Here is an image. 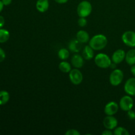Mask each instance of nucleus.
<instances>
[{
    "instance_id": "obj_1",
    "label": "nucleus",
    "mask_w": 135,
    "mask_h": 135,
    "mask_svg": "<svg viewBox=\"0 0 135 135\" xmlns=\"http://www.w3.org/2000/svg\"><path fill=\"white\" fill-rule=\"evenodd\" d=\"M108 44V39L104 34H96L89 41V46L94 50H102Z\"/></svg>"
},
{
    "instance_id": "obj_2",
    "label": "nucleus",
    "mask_w": 135,
    "mask_h": 135,
    "mask_svg": "<svg viewBox=\"0 0 135 135\" xmlns=\"http://www.w3.org/2000/svg\"><path fill=\"white\" fill-rule=\"evenodd\" d=\"M92 6L89 1L84 0L80 2L78 5L76 12L79 17H87L91 14Z\"/></svg>"
},
{
    "instance_id": "obj_3",
    "label": "nucleus",
    "mask_w": 135,
    "mask_h": 135,
    "mask_svg": "<svg viewBox=\"0 0 135 135\" xmlns=\"http://www.w3.org/2000/svg\"><path fill=\"white\" fill-rule=\"evenodd\" d=\"M95 64L102 69L109 68L112 61L108 55L103 53L98 54L94 58Z\"/></svg>"
},
{
    "instance_id": "obj_4",
    "label": "nucleus",
    "mask_w": 135,
    "mask_h": 135,
    "mask_svg": "<svg viewBox=\"0 0 135 135\" xmlns=\"http://www.w3.org/2000/svg\"><path fill=\"white\" fill-rule=\"evenodd\" d=\"M124 75L121 70L115 69L109 75V83L113 86H119L123 80Z\"/></svg>"
},
{
    "instance_id": "obj_5",
    "label": "nucleus",
    "mask_w": 135,
    "mask_h": 135,
    "mask_svg": "<svg viewBox=\"0 0 135 135\" xmlns=\"http://www.w3.org/2000/svg\"><path fill=\"white\" fill-rule=\"evenodd\" d=\"M119 108L124 112H128L133 109L134 105V100L129 95L123 96L119 101Z\"/></svg>"
},
{
    "instance_id": "obj_6",
    "label": "nucleus",
    "mask_w": 135,
    "mask_h": 135,
    "mask_svg": "<svg viewBox=\"0 0 135 135\" xmlns=\"http://www.w3.org/2000/svg\"><path fill=\"white\" fill-rule=\"evenodd\" d=\"M69 75L70 81L75 85H79L83 82V75L79 69L75 68L71 69V71L69 73Z\"/></svg>"
},
{
    "instance_id": "obj_7",
    "label": "nucleus",
    "mask_w": 135,
    "mask_h": 135,
    "mask_svg": "<svg viewBox=\"0 0 135 135\" xmlns=\"http://www.w3.org/2000/svg\"><path fill=\"white\" fill-rule=\"evenodd\" d=\"M122 40L126 46L131 47H135V32L128 30L123 34Z\"/></svg>"
},
{
    "instance_id": "obj_8",
    "label": "nucleus",
    "mask_w": 135,
    "mask_h": 135,
    "mask_svg": "<svg viewBox=\"0 0 135 135\" xmlns=\"http://www.w3.org/2000/svg\"><path fill=\"white\" fill-rule=\"evenodd\" d=\"M103 125L106 129L113 130L118 125L117 119L113 115H107L103 121Z\"/></svg>"
},
{
    "instance_id": "obj_9",
    "label": "nucleus",
    "mask_w": 135,
    "mask_h": 135,
    "mask_svg": "<svg viewBox=\"0 0 135 135\" xmlns=\"http://www.w3.org/2000/svg\"><path fill=\"white\" fill-rule=\"evenodd\" d=\"M124 90L131 96H135V78L132 77L128 79L124 85Z\"/></svg>"
},
{
    "instance_id": "obj_10",
    "label": "nucleus",
    "mask_w": 135,
    "mask_h": 135,
    "mask_svg": "<svg viewBox=\"0 0 135 135\" xmlns=\"http://www.w3.org/2000/svg\"><path fill=\"white\" fill-rule=\"evenodd\" d=\"M119 108V105L115 102H109L104 108V112L107 115H114Z\"/></svg>"
},
{
    "instance_id": "obj_11",
    "label": "nucleus",
    "mask_w": 135,
    "mask_h": 135,
    "mask_svg": "<svg viewBox=\"0 0 135 135\" xmlns=\"http://www.w3.org/2000/svg\"><path fill=\"white\" fill-rule=\"evenodd\" d=\"M126 53L123 50L119 49L114 51L112 56V61L116 64H119L125 59Z\"/></svg>"
},
{
    "instance_id": "obj_12",
    "label": "nucleus",
    "mask_w": 135,
    "mask_h": 135,
    "mask_svg": "<svg viewBox=\"0 0 135 135\" xmlns=\"http://www.w3.org/2000/svg\"><path fill=\"white\" fill-rule=\"evenodd\" d=\"M84 57L83 55L75 54L71 58V64L75 68L80 69L84 65Z\"/></svg>"
},
{
    "instance_id": "obj_13",
    "label": "nucleus",
    "mask_w": 135,
    "mask_h": 135,
    "mask_svg": "<svg viewBox=\"0 0 135 135\" xmlns=\"http://www.w3.org/2000/svg\"><path fill=\"white\" fill-rule=\"evenodd\" d=\"M50 7L48 0H38L36 3V9L40 13H45L47 11Z\"/></svg>"
},
{
    "instance_id": "obj_14",
    "label": "nucleus",
    "mask_w": 135,
    "mask_h": 135,
    "mask_svg": "<svg viewBox=\"0 0 135 135\" xmlns=\"http://www.w3.org/2000/svg\"><path fill=\"white\" fill-rule=\"evenodd\" d=\"M76 38L80 42L81 44L87 43L90 41V36L89 34L85 30H79L77 32L76 35Z\"/></svg>"
},
{
    "instance_id": "obj_15",
    "label": "nucleus",
    "mask_w": 135,
    "mask_h": 135,
    "mask_svg": "<svg viewBox=\"0 0 135 135\" xmlns=\"http://www.w3.org/2000/svg\"><path fill=\"white\" fill-rule=\"evenodd\" d=\"M82 44L77 39L72 40L69 44V49L73 53H78L81 50Z\"/></svg>"
},
{
    "instance_id": "obj_16",
    "label": "nucleus",
    "mask_w": 135,
    "mask_h": 135,
    "mask_svg": "<svg viewBox=\"0 0 135 135\" xmlns=\"http://www.w3.org/2000/svg\"><path fill=\"white\" fill-rule=\"evenodd\" d=\"M94 50L88 45L86 46L83 50V57L86 60H91L94 57Z\"/></svg>"
},
{
    "instance_id": "obj_17",
    "label": "nucleus",
    "mask_w": 135,
    "mask_h": 135,
    "mask_svg": "<svg viewBox=\"0 0 135 135\" xmlns=\"http://www.w3.org/2000/svg\"><path fill=\"white\" fill-rule=\"evenodd\" d=\"M125 61L129 65H135V49H131L126 53Z\"/></svg>"
},
{
    "instance_id": "obj_18",
    "label": "nucleus",
    "mask_w": 135,
    "mask_h": 135,
    "mask_svg": "<svg viewBox=\"0 0 135 135\" xmlns=\"http://www.w3.org/2000/svg\"><path fill=\"white\" fill-rule=\"evenodd\" d=\"M10 99V95L6 90L0 91V105L6 104Z\"/></svg>"
},
{
    "instance_id": "obj_19",
    "label": "nucleus",
    "mask_w": 135,
    "mask_h": 135,
    "mask_svg": "<svg viewBox=\"0 0 135 135\" xmlns=\"http://www.w3.org/2000/svg\"><path fill=\"white\" fill-rule=\"evenodd\" d=\"M10 37V33L7 30L0 28V44L7 42Z\"/></svg>"
},
{
    "instance_id": "obj_20",
    "label": "nucleus",
    "mask_w": 135,
    "mask_h": 135,
    "mask_svg": "<svg viewBox=\"0 0 135 135\" xmlns=\"http://www.w3.org/2000/svg\"><path fill=\"white\" fill-rule=\"evenodd\" d=\"M59 69L64 73H69L71 71V65L67 61H61L59 65Z\"/></svg>"
},
{
    "instance_id": "obj_21",
    "label": "nucleus",
    "mask_w": 135,
    "mask_h": 135,
    "mask_svg": "<svg viewBox=\"0 0 135 135\" xmlns=\"http://www.w3.org/2000/svg\"><path fill=\"white\" fill-rule=\"evenodd\" d=\"M58 57L62 61L66 60L69 57V51L66 48H61L58 51Z\"/></svg>"
},
{
    "instance_id": "obj_22",
    "label": "nucleus",
    "mask_w": 135,
    "mask_h": 135,
    "mask_svg": "<svg viewBox=\"0 0 135 135\" xmlns=\"http://www.w3.org/2000/svg\"><path fill=\"white\" fill-rule=\"evenodd\" d=\"M129 134L130 133L127 129L122 127H116L115 129H113V134L115 135H129Z\"/></svg>"
},
{
    "instance_id": "obj_23",
    "label": "nucleus",
    "mask_w": 135,
    "mask_h": 135,
    "mask_svg": "<svg viewBox=\"0 0 135 135\" xmlns=\"http://www.w3.org/2000/svg\"><path fill=\"white\" fill-rule=\"evenodd\" d=\"M87 22H88V21H87L86 17H80L79 19L78 20V25L80 27H84V26H86Z\"/></svg>"
},
{
    "instance_id": "obj_24",
    "label": "nucleus",
    "mask_w": 135,
    "mask_h": 135,
    "mask_svg": "<svg viewBox=\"0 0 135 135\" xmlns=\"http://www.w3.org/2000/svg\"><path fill=\"white\" fill-rule=\"evenodd\" d=\"M80 133L76 129H70L65 133V135H80Z\"/></svg>"
},
{
    "instance_id": "obj_25",
    "label": "nucleus",
    "mask_w": 135,
    "mask_h": 135,
    "mask_svg": "<svg viewBox=\"0 0 135 135\" xmlns=\"http://www.w3.org/2000/svg\"><path fill=\"white\" fill-rule=\"evenodd\" d=\"M127 112V117L130 120H134L135 119V112L133 111L132 109L129 110Z\"/></svg>"
},
{
    "instance_id": "obj_26",
    "label": "nucleus",
    "mask_w": 135,
    "mask_h": 135,
    "mask_svg": "<svg viewBox=\"0 0 135 135\" xmlns=\"http://www.w3.org/2000/svg\"><path fill=\"white\" fill-rule=\"evenodd\" d=\"M5 57H6V54H5V51L1 47H0V63L5 60Z\"/></svg>"
},
{
    "instance_id": "obj_27",
    "label": "nucleus",
    "mask_w": 135,
    "mask_h": 135,
    "mask_svg": "<svg viewBox=\"0 0 135 135\" xmlns=\"http://www.w3.org/2000/svg\"><path fill=\"white\" fill-rule=\"evenodd\" d=\"M102 135H113V132L112 131V130H109V129H106V130L104 131L102 133Z\"/></svg>"
},
{
    "instance_id": "obj_28",
    "label": "nucleus",
    "mask_w": 135,
    "mask_h": 135,
    "mask_svg": "<svg viewBox=\"0 0 135 135\" xmlns=\"http://www.w3.org/2000/svg\"><path fill=\"white\" fill-rule=\"evenodd\" d=\"M4 25H5V18L3 16L0 15V28H2Z\"/></svg>"
},
{
    "instance_id": "obj_29",
    "label": "nucleus",
    "mask_w": 135,
    "mask_h": 135,
    "mask_svg": "<svg viewBox=\"0 0 135 135\" xmlns=\"http://www.w3.org/2000/svg\"><path fill=\"white\" fill-rule=\"evenodd\" d=\"M3 3L4 6H7L9 5L12 3V0H1Z\"/></svg>"
},
{
    "instance_id": "obj_30",
    "label": "nucleus",
    "mask_w": 135,
    "mask_h": 135,
    "mask_svg": "<svg viewBox=\"0 0 135 135\" xmlns=\"http://www.w3.org/2000/svg\"><path fill=\"white\" fill-rule=\"evenodd\" d=\"M69 0H55V1L57 3L59 4H64L66 3L67 2H68Z\"/></svg>"
},
{
    "instance_id": "obj_31",
    "label": "nucleus",
    "mask_w": 135,
    "mask_h": 135,
    "mask_svg": "<svg viewBox=\"0 0 135 135\" xmlns=\"http://www.w3.org/2000/svg\"><path fill=\"white\" fill-rule=\"evenodd\" d=\"M131 72L132 75H133L134 76H135V65H133L131 66Z\"/></svg>"
},
{
    "instance_id": "obj_32",
    "label": "nucleus",
    "mask_w": 135,
    "mask_h": 135,
    "mask_svg": "<svg viewBox=\"0 0 135 135\" xmlns=\"http://www.w3.org/2000/svg\"><path fill=\"white\" fill-rule=\"evenodd\" d=\"M3 7H4V5L2 1L0 0V13H1V12L3 11Z\"/></svg>"
},
{
    "instance_id": "obj_33",
    "label": "nucleus",
    "mask_w": 135,
    "mask_h": 135,
    "mask_svg": "<svg viewBox=\"0 0 135 135\" xmlns=\"http://www.w3.org/2000/svg\"><path fill=\"white\" fill-rule=\"evenodd\" d=\"M116 63H113V62H112V63H111V65H110V66H109V67H111V68H112V69H115V67H116Z\"/></svg>"
}]
</instances>
